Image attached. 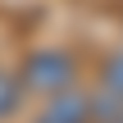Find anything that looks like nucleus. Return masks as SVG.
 Masks as SVG:
<instances>
[{"label":"nucleus","instance_id":"1","mask_svg":"<svg viewBox=\"0 0 123 123\" xmlns=\"http://www.w3.org/2000/svg\"><path fill=\"white\" fill-rule=\"evenodd\" d=\"M78 78V59L68 50H32L18 68V82L23 91H37V96H55V91H68Z\"/></svg>","mask_w":123,"mask_h":123},{"label":"nucleus","instance_id":"2","mask_svg":"<svg viewBox=\"0 0 123 123\" xmlns=\"http://www.w3.org/2000/svg\"><path fill=\"white\" fill-rule=\"evenodd\" d=\"M87 119H91V96L82 91H55L37 114V123H87Z\"/></svg>","mask_w":123,"mask_h":123},{"label":"nucleus","instance_id":"3","mask_svg":"<svg viewBox=\"0 0 123 123\" xmlns=\"http://www.w3.org/2000/svg\"><path fill=\"white\" fill-rule=\"evenodd\" d=\"M23 82H18V73H9V68H0V119H9V114H18V105H23Z\"/></svg>","mask_w":123,"mask_h":123},{"label":"nucleus","instance_id":"4","mask_svg":"<svg viewBox=\"0 0 123 123\" xmlns=\"http://www.w3.org/2000/svg\"><path fill=\"white\" fill-rule=\"evenodd\" d=\"M100 91L123 96V50H119V55H110V59L100 64Z\"/></svg>","mask_w":123,"mask_h":123}]
</instances>
